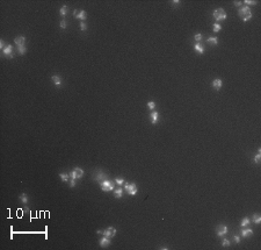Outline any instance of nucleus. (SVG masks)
Here are the masks:
<instances>
[{
	"instance_id": "obj_1",
	"label": "nucleus",
	"mask_w": 261,
	"mask_h": 250,
	"mask_svg": "<svg viewBox=\"0 0 261 250\" xmlns=\"http://www.w3.org/2000/svg\"><path fill=\"white\" fill-rule=\"evenodd\" d=\"M238 13H239V16H240V19H243L244 22L248 21L250 19H252V16H253V14H252V12H251V9H250V7L248 6L240 7Z\"/></svg>"
},
{
	"instance_id": "obj_2",
	"label": "nucleus",
	"mask_w": 261,
	"mask_h": 250,
	"mask_svg": "<svg viewBox=\"0 0 261 250\" xmlns=\"http://www.w3.org/2000/svg\"><path fill=\"white\" fill-rule=\"evenodd\" d=\"M124 191H127L129 196H136L137 194V186L134 183H124Z\"/></svg>"
},
{
	"instance_id": "obj_3",
	"label": "nucleus",
	"mask_w": 261,
	"mask_h": 250,
	"mask_svg": "<svg viewBox=\"0 0 261 250\" xmlns=\"http://www.w3.org/2000/svg\"><path fill=\"white\" fill-rule=\"evenodd\" d=\"M212 15H214L215 20L217 21V22L226 19V13H225V10L223 9V8H217V9H215Z\"/></svg>"
},
{
	"instance_id": "obj_4",
	"label": "nucleus",
	"mask_w": 261,
	"mask_h": 250,
	"mask_svg": "<svg viewBox=\"0 0 261 250\" xmlns=\"http://www.w3.org/2000/svg\"><path fill=\"white\" fill-rule=\"evenodd\" d=\"M100 186H101V189H102L103 192H109V191H113V190H114V184H113L110 180H108V179L102 180V182L100 183Z\"/></svg>"
},
{
	"instance_id": "obj_5",
	"label": "nucleus",
	"mask_w": 261,
	"mask_h": 250,
	"mask_svg": "<svg viewBox=\"0 0 261 250\" xmlns=\"http://www.w3.org/2000/svg\"><path fill=\"white\" fill-rule=\"evenodd\" d=\"M97 234H102L103 236H107V237H114L115 236V234H116V229H115L114 227H108L107 229H104V230H97L96 232Z\"/></svg>"
},
{
	"instance_id": "obj_6",
	"label": "nucleus",
	"mask_w": 261,
	"mask_h": 250,
	"mask_svg": "<svg viewBox=\"0 0 261 250\" xmlns=\"http://www.w3.org/2000/svg\"><path fill=\"white\" fill-rule=\"evenodd\" d=\"M83 176H84V171H83V169H80V168H76V169H73L70 172V177L72 179L81 178Z\"/></svg>"
},
{
	"instance_id": "obj_7",
	"label": "nucleus",
	"mask_w": 261,
	"mask_h": 250,
	"mask_svg": "<svg viewBox=\"0 0 261 250\" xmlns=\"http://www.w3.org/2000/svg\"><path fill=\"white\" fill-rule=\"evenodd\" d=\"M2 55L5 57H8V58H13L14 55H13V47L10 44H7L6 47L2 49Z\"/></svg>"
},
{
	"instance_id": "obj_8",
	"label": "nucleus",
	"mask_w": 261,
	"mask_h": 250,
	"mask_svg": "<svg viewBox=\"0 0 261 250\" xmlns=\"http://www.w3.org/2000/svg\"><path fill=\"white\" fill-rule=\"evenodd\" d=\"M216 233H217V236H219V237L225 236L226 233H228V227L224 226V225H219L216 228Z\"/></svg>"
},
{
	"instance_id": "obj_9",
	"label": "nucleus",
	"mask_w": 261,
	"mask_h": 250,
	"mask_svg": "<svg viewBox=\"0 0 261 250\" xmlns=\"http://www.w3.org/2000/svg\"><path fill=\"white\" fill-rule=\"evenodd\" d=\"M73 15H74V17L76 19H79V20H81V21H85L86 20V17H87V14H86V12L85 10H73Z\"/></svg>"
},
{
	"instance_id": "obj_10",
	"label": "nucleus",
	"mask_w": 261,
	"mask_h": 250,
	"mask_svg": "<svg viewBox=\"0 0 261 250\" xmlns=\"http://www.w3.org/2000/svg\"><path fill=\"white\" fill-rule=\"evenodd\" d=\"M110 239H109V237H107V236H102L100 239V242H99V243H100V246L102 248H107L108 246H110Z\"/></svg>"
},
{
	"instance_id": "obj_11",
	"label": "nucleus",
	"mask_w": 261,
	"mask_h": 250,
	"mask_svg": "<svg viewBox=\"0 0 261 250\" xmlns=\"http://www.w3.org/2000/svg\"><path fill=\"white\" fill-rule=\"evenodd\" d=\"M150 119H151V122H152V125H156V123L159 121V112L153 111V112H152V113L150 114Z\"/></svg>"
},
{
	"instance_id": "obj_12",
	"label": "nucleus",
	"mask_w": 261,
	"mask_h": 250,
	"mask_svg": "<svg viewBox=\"0 0 261 250\" xmlns=\"http://www.w3.org/2000/svg\"><path fill=\"white\" fill-rule=\"evenodd\" d=\"M222 85H223V81H222V79H219V78H216L214 81H212V87L215 88V90H221Z\"/></svg>"
},
{
	"instance_id": "obj_13",
	"label": "nucleus",
	"mask_w": 261,
	"mask_h": 250,
	"mask_svg": "<svg viewBox=\"0 0 261 250\" xmlns=\"http://www.w3.org/2000/svg\"><path fill=\"white\" fill-rule=\"evenodd\" d=\"M14 42H15V44H16L17 47H20V45H23L24 42H26V37L24 36H16L15 37V40H14Z\"/></svg>"
},
{
	"instance_id": "obj_14",
	"label": "nucleus",
	"mask_w": 261,
	"mask_h": 250,
	"mask_svg": "<svg viewBox=\"0 0 261 250\" xmlns=\"http://www.w3.org/2000/svg\"><path fill=\"white\" fill-rule=\"evenodd\" d=\"M94 179H95L96 182L101 183L102 180H104V179H106V175H104L102 171H99V172L95 173V177H94Z\"/></svg>"
},
{
	"instance_id": "obj_15",
	"label": "nucleus",
	"mask_w": 261,
	"mask_h": 250,
	"mask_svg": "<svg viewBox=\"0 0 261 250\" xmlns=\"http://www.w3.org/2000/svg\"><path fill=\"white\" fill-rule=\"evenodd\" d=\"M51 80H52V83H54L56 86H60V85H62V78H60L59 76H57V74H54V76L51 77Z\"/></svg>"
},
{
	"instance_id": "obj_16",
	"label": "nucleus",
	"mask_w": 261,
	"mask_h": 250,
	"mask_svg": "<svg viewBox=\"0 0 261 250\" xmlns=\"http://www.w3.org/2000/svg\"><path fill=\"white\" fill-rule=\"evenodd\" d=\"M253 234V230L251 229V228H245L244 229H241V236L243 237H247L248 235H252Z\"/></svg>"
},
{
	"instance_id": "obj_17",
	"label": "nucleus",
	"mask_w": 261,
	"mask_h": 250,
	"mask_svg": "<svg viewBox=\"0 0 261 250\" xmlns=\"http://www.w3.org/2000/svg\"><path fill=\"white\" fill-rule=\"evenodd\" d=\"M194 49H195V51L197 52V54H200V55H202L204 52V48L202 47V44L201 43H196L194 45Z\"/></svg>"
},
{
	"instance_id": "obj_18",
	"label": "nucleus",
	"mask_w": 261,
	"mask_h": 250,
	"mask_svg": "<svg viewBox=\"0 0 261 250\" xmlns=\"http://www.w3.org/2000/svg\"><path fill=\"white\" fill-rule=\"evenodd\" d=\"M252 221H253L254 223H257V225H259V223L261 222V215L258 213L253 214V216H252Z\"/></svg>"
},
{
	"instance_id": "obj_19",
	"label": "nucleus",
	"mask_w": 261,
	"mask_h": 250,
	"mask_svg": "<svg viewBox=\"0 0 261 250\" xmlns=\"http://www.w3.org/2000/svg\"><path fill=\"white\" fill-rule=\"evenodd\" d=\"M250 222H251V220L248 219L247 216H245L244 219L241 220V222H240V226L244 228V227H247V226H250Z\"/></svg>"
},
{
	"instance_id": "obj_20",
	"label": "nucleus",
	"mask_w": 261,
	"mask_h": 250,
	"mask_svg": "<svg viewBox=\"0 0 261 250\" xmlns=\"http://www.w3.org/2000/svg\"><path fill=\"white\" fill-rule=\"evenodd\" d=\"M17 52H19V55H24V54H26V52H27V47H26V44L17 47Z\"/></svg>"
},
{
	"instance_id": "obj_21",
	"label": "nucleus",
	"mask_w": 261,
	"mask_h": 250,
	"mask_svg": "<svg viewBox=\"0 0 261 250\" xmlns=\"http://www.w3.org/2000/svg\"><path fill=\"white\" fill-rule=\"evenodd\" d=\"M19 199H20V201H21V203H23L24 205H27L28 200H29V199H28V196L26 194V193H22V194L19 197Z\"/></svg>"
},
{
	"instance_id": "obj_22",
	"label": "nucleus",
	"mask_w": 261,
	"mask_h": 250,
	"mask_svg": "<svg viewBox=\"0 0 261 250\" xmlns=\"http://www.w3.org/2000/svg\"><path fill=\"white\" fill-rule=\"evenodd\" d=\"M67 10H69V8H67V6L66 5H64V6H62L60 7V9H59V14L62 15V16H65L67 14Z\"/></svg>"
},
{
	"instance_id": "obj_23",
	"label": "nucleus",
	"mask_w": 261,
	"mask_h": 250,
	"mask_svg": "<svg viewBox=\"0 0 261 250\" xmlns=\"http://www.w3.org/2000/svg\"><path fill=\"white\" fill-rule=\"evenodd\" d=\"M114 194L116 198H122V196H123V190L122 189H117L114 191Z\"/></svg>"
},
{
	"instance_id": "obj_24",
	"label": "nucleus",
	"mask_w": 261,
	"mask_h": 250,
	"mask_svg": "<svg viewBox=\"0 0 261 250\" xmlns=\"http://www.w3.org/2000/svg\"><path fill=\"white\" fill-rule=\"evenodd\" d=\"M207 42L209 44H215V45H216V44L218 43V40H217V37H209V38L207 40Z\"/></svg>"
},
{
	"instance_id": "obj_25",
	"label": "nucleus",
	"mask_w": 261,
	"mask_h": 250,
	"mask_svg": "<svg viewBox=\"0 0 261 250\" xmlns=\"http://www.w3.org/2000/svg\"><path fill=\"white\" fill-rule=\"evenodd\" d=\"M222 27L219 23H214V26H212V30L215 31V33H218V31H221Z\"/></svg>"
},
{
	"instance_id": "obj_26",
	"label": "nucleus",
	"mask_w": 261,
	"mask_h": 250,
	"mask_svg": "<svg viewBox=\"0 0 261 250\" xmlns=\"http://www.w3.org/2000/svg\"><path fill=\"white\" fill-rule=\"evenodd\" d=\"M59 177L63 182H69V175H66V173H59Z\"/></svg>"
},
{
	"instance_id": "obj_27",
	"label": "nucleus",
	"mask_w": 261,
	"mask_h": 250,
	"mask_svg": "<svg viewBox=\"0 0 261 250\" xmlns=\"http://www.w3.org/2000/svg\"><path fill=\"white\" fill-rule=\"evenodd\" d=\"M230 241L228 240V239H224V240L222 241V246H223V247H225V248H228V247H230Z\"/></svg>"
},
{
	"instance_id": "obj_28",
	"label": "nucleus",
	"mask_w": 261,
	"mask_h": 250,
	"mask_svg": "<svg viewBox=\"0 0 261 250\" xmlns=\"http://www.w3.org/2000/svg\"><path fill=\"white\" fill-rule=\"evenodd\" d=\"M147 107H149V109H154V107H156V102H154V101H149V102H147Z\"/></svg>"
},
{
	"instance_id": "obj_29",
	"label": "nucleus",
	"mask_w": 261,
	"mask_h": 250,
	"mask_svg": "<svg viewBox=\"0 0 261 250\" xmlns=\"http://www.w3.org/2000/svg\"><path fill=\"white\" fill-rule=\"evenodd\" d=\"M260 158H261V154H257V156L254 157V163L255 164H259V162H260Z\"/></svg>"
},
{
	"instance_id": "obj_30",
	"label": "nucleus",
	"mask_w": 261,
	"mask_h": 250,
	"mask_svg": "<svg viewBox=\"0 0 261 250\" xmlns=\"http://www.w3.org/2000/svg\"><path fill=\"white\" fill-rule=\"evenodd\" d=\"M59 26H60V28L65 29V28L67 27V22H66L65 20H62V21H60V23H59Z\"/></svg>"
},
{
	"instance_id": "obj_31",
	"label": "nucleus",
	"mask_w": 261,
	"mask_h": 250,
	"mask_svg": "<svg viewBox=\"0 0 261 250\" xmlns=\"http://www.w3.org/2000/svg\"><path fill=\"white\" fill-rule=\"evenodd\" d=\"M115 182H116L117 185H122V184H124V179L123 178H116L115 179Z\"/></svg>"
},
{
	"instance_id": "obj_32",
	"label": "nucleus",
	"mask_w": 261,
	"mask_h": 250,
	"mask_svg": "<svg viewBox=\"0 0 261 250\" xmlns=\"http://www.w3.org/2000/svg\"><path fill=\"white\" fill-rule=\"evenodd\" d=\"M246 5H252V6H255L257 5V1H251V0H245L244 1Z\"/></svg>"
},
{
	"instance_id": "obj_33",
	"label": "nucleus",
	"mask_w": 261,
	"mask_h": 250,
	"mask_svg": "<svg viewBox=\"0 0 261 250\" xmlns=\"http://www.w3.org/2000/svg\"><path fill=\"white\" fill-rule=\"evenodd\" d=\"M194 38H195V41H197V42H198V41H201V40H202V34H200V33H198V34H196V35L194 36Z\"/></svg>"
},
{
	"instance_id": "obj_34",
	"label": "nucleus",
	"mask_w": 261,
	"mask_h": 250,
	"mask_svg": "<svg viewBox=\"0 0 261 250\" xmlns=\"http://www.w3.org/2000/svg\"><path fill=\"white\" fill-rule=\"evenodd\" d=\"M80 29H81V30H84V31L87 29V24L85 23V22H81V23H80Z\"/></svg>"
},
{
	"instance_id": "obj_35",
	"label": "nucleus",
	"mask_w": 261,
	"mask_h": 250,
	"mask_svg": "<svg viewBox=\"0 0 261 250\" xmlns=\"http://www.w3.org/2000/svg\"><path fill=\"white\" fill-rule=\"evenodd\" d=\"M69 184H70L71 187H74V186H76V179H71Z\"/></svg>"
},
{
	"instance_id": "obj_36",
	"label": "nucleus",
	"mask_w": 261,
	"mask_h": 250,
	"mask_svg": "<svg viewBox=\"0 0 261 250\" xmlns=\"http://www.w3.org/2000/svg\"><path fill=\"white\" fill-rule=\"evenodd\" d=\"M233 239H234V242H236V243H239V242H240V236L236 235V236H234Z\"/></svg>"
},
{
	"instance_id": "obj_37",
	"label": "nucleus",
	"mask_w": 261,
	"mask_h": 250,
	"mask_svg": "<svg viewBox=\"0 0 261 250\" xmlns=\"http://www.w3.org/2000/svg\"><path fill=\"white\" fill-rule=\"evenodd\" d=\"M5 47H6V45H5V41H3V40H0V48H1V49H3Z\"/></svg>"
},
{
	"instance_id": "obj_38",
	"label": "nucleus",
	"mask_w": 261,
	"mask_h": 250,
	"mask_svg": "<svg viewBox=\"0 0 261 250\" xmlns=\"http://www.w3.org/2000/svg\"><path fill=\"white\" fill-rule=\"evenodd\" d=\"M173 3H174V5H175V6H176V5H177V6H179V3H180V1H179V0H174V1H173Z\"/></svg>"
},
{
	"instance_id": "obj_39",
	"label": "nucleus",
	"mask_w": 261,
	"mask_h": 250,
	"mask_svg": "<svg viewBox=\"0 0 261 250\" xmlns=\"http://www.w3.org/2000/svg\"><path fill=\"white\" fill-rule=\"evenodd\" d=\"M234 5H236V6H238V7H239V6H240V5H241V2H240V1H234Z\"/></svg>"
}]
</instances>
